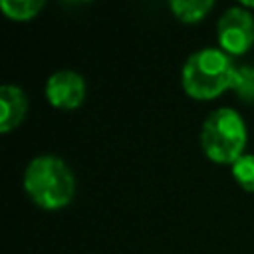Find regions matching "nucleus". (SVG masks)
Masks as SVG:
<instances>
[{
    "label": "nucleus",
    "mask_w": 254,
    "mask_h": 254,
    "mask_svg": "<svg viewBox=\"0 0 254 254\" xmlns=\"http://www.w3.org/2000/svg\"><path fill=\"white\" fill-rule=\"evenodd\" d=\"M169 8L181 22L194 24V22H200L214 8V2L212 0H171Z\"/></svg>",
    "instance_id": "7"
},
{
    "label": "nucleus",
    "mask_w": 254,
    "mask_h": 254,
    "mask_svg": "<svg viewBox=\"0 0 254 254\" xmlns=\"http://www.w3.org/2000/svg\"><path fill=\"white\" fill-rule=\"evenodd\" d=\"M28 113V95L20 85L4 83L0 87V133L20 127Z\"/></svg>",
    "instance_id": "6"
},
{
    "label": "nucleus",
    "mask_w": 254,
    "mask_h": 254,
    "mask_svg": "<svg viewBox=\"0 0 254 254\" xmlns=\"http://www.w3.org/2000/svg\"><path fill=\"white\" fill-rule=\"evenodd\" d=\"M248 129L232 107H218L206 115L200 127V149L216 165H232L246 153Z\"/></svg>",
    "instance_id": "3"
},
{
    "label": "nucleus",
    "mask_w": 254,
    "mask_h": 254,
    "mask_svg": "<svg viewBox=\"0 0 254 254\" xmlns=\"http://www.w3.org/2000/svg\"><path fill=\"white\" fill-rule=\"evenodd\" d=\"M28 198L44 210L65 208L75 196V177L69 165L52 153L36 155L22 177Z\"/></svg>",
    "instance_id": "1"
},
{
    "label": "nucleus",
    "mask_w": 254,
    "mask_h": 254,
    "mask_svg": "<svg viewBox=\"0 0 254 254\" xmlns=\"http://www.w3.org/2000/svg\"><path fill=\"white\" fill-rule=\"evenodd\" d=\"M232 179L246 192H254V153H244L238 161L230 165Z\"/></svg>",
    "instance_id": "10"
},
{
    "label": "nucleus",
    "mask_w": 254,
    "mask_h": 254,
    "mask_svg": "<svg viewBox=\"0 0 254 254\" xmlns=\"http://www.w3.org/2000/svg\"><path fill=\"white\" fill-rule=\"evenodd\" d=\"M44 93L52 107L71 111L83 103L87 85L81 73L73 69H58L46 79Z\"/></svg>",
    "instance_id": "5"
},
{
    "label": "nucleus",
    "mask_w": 254,
    "mask_h": 254,
    "mask_svg": "<svg viewBox=\"0 0 254 254\" xmlns=\"http://www.w3.org/2000/svg\"><path fill=\"white\" fill-rule=\"evenodd\" d=\"M44 6V0H0V10L4 16L16 22H28L36 18Z\"/></svg>",
    "instance_id": "8"
},
{
    "label": "nucleus",
    "mask_w": 254,
    "mask_h": 254,
    "mask_svg": "<svg viewBox=\"0 0 254 254\" xmlns=\"http://www.w3.org/2000/svg\"><path fill=\"white\" fill-rule=\"evenodd\" d=\"M236 64L220 48H200L192 52L181 69V83L189 97L210 101L232 89Z\"/></svg>",
    "instance_id": "2"
},
{
    "label": "nucleus",
    "mask_w": 254,
    "mask_h": 254,
    "mask_svg": "<svg viewBox=\"0 0 254 254\" xmlns=\"http://www.w3.org/2000/svg\"><path fill=\"white\" fill-rule=\"evenodd\" d=\"M230 91H234L242 103H254V65L250 64L236 65Z\"/></svg>",
    "instance_id": "9"
},
{
    "label": "nucleus",
    "mask_w": 254,
    "mask_h": 254,
    "mask_svg": "<svg viewBox=\"0 0 254 254\" xmlns=\"http://www.w3.org/2000/svg\"><path fill=\"white\" fill-rule=\"evenodd\" d=\"M216 40L218 48L232 56L246 54L254 44V16L248 8L230 6L222 12L216 22Z\"/></svg>",
    "instance_id": "4"
}]
</instances>
